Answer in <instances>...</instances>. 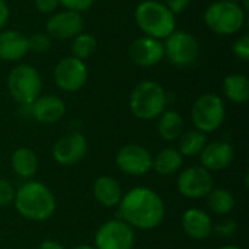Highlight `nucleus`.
Here are the masks:
<instances>
[{
    "label": "nucleus",
    "mask_w": 249,
    "mask_h": 249,
    "mask_svg": "<svg viewBox=\"0 0 249 249\" xmlns=\"http://www.w3.org/2000/svg\"><path fill=\"white\" fill-rule=\"evenodd\" d=\"M118 216L133 229L153 231L165 220L166 206L155 190L139 185L123 196L118 204Z\"/></svg>",
    "instance_id": "nucleus-1"
},
{
    "label": "nucleus",
    "mask_w": 249,
    "mask_h": 249,
    "mask_svg": "<svg viewBox=\"0 0 249 249\" xmlns=\"http://www.w3.org/2000/svg\"><path fill=\"white\" fill-rule=\"evenodd\" d=\"M13 206L25 220L45 222L54 214L57 201L45 184L29 179L16 190Z\"/></svg>",
    "instance_id": "nucleus-2"
},
{
    "label": "nucleus",
    "mask_w": 249,
    "mask_h": 249,
    "mask_svg": "<svg viewBox=\"0 0 249 249\" xmlns=\"http://www.w3.org/2000/svg\"><path fill=\"white\" fill-rule=\"evenodd\" d=\"M137 26L146 36L156 39H166L177 29L175 15L158 0H143L137 4L134 12Z\"/></svg>",
    "instance_id": "nucleus-3"
},
{
    "label": "nucleus",
    "mask_w": 249,
    "mask_h": 249,
    "mask_svg": "<svg viewBox=\"0 0 249 249\" xmlns=\"http://www.w3.org/2000/svg\"><path fill=\"white\" fill-rule=\"evenodd\" d=\"M166 104L168 96L162 85L149 79L134 86L128 101L131 114L143 121L156 120L166 109Z\"/></svg>",
    "instance_id": "nucleus-4"
},
{
    "label": "nucleus",
    "mask_w": 249,
    "mask_h": 249,
    "mask_svg": "<svg viewBox=\"0 0 249 249\" xmlns=\"http://www.w3.org/2000/svg\"><path fill=\"white\" fill-rule=\"evenodd\" d=\"M245 13V9L236 0H217L206 9L204 23L213 34L231 36L242 29Z\"/></svg>",
    "instance_id": "nucleus-5"
},
{
    "label": "nucleus",
    "mask_w": 249,
    "mask_h": 249,
    "mask_svg": "<svg viewBox=\"0 0 249 249\" xmlns=\"http://www.w3.org/2000/svg\"><path fill=\"white\" fill-rule=\"evenodd\" d=\"M7 89L15 102L22 107H29L41 95L42 80L34 66L19 64L7 76Z\"/></svg>",
    "instance_id": "nucleus-6"
},
{
    "label": "nucleus",
    "mask_w": 249,
    "mask_h": 249,
    "mask_svg": "<svg viewBox=\"0 0 249 249\" xmlns=\"http://www.w3.org/2000/svg\"><path fill=\"white\" fill-rule=\"evenodd\" d=\"M226 117V107L222 96L204 93L196 99L191 108V120L196 130L209 134L220 128Z\"/></svg>",
    "instance_id": "nucleus-7"
},
{
    "label": "nucleus",
    "mask_w": 249,
    "mask_h": 249,
    "mask_svg": "<svg viewBox=\"0 0 249 249\" xmlns=\"http://www.w3.org/2000/svg\"><path fill=\"white\" fill-rule=\"evenodd\" d=\"M165 57L175 67L184 69L193 66L200 55V45L194 35L187 31L175 29L163 44Z\"/></svg>",
    "instance_id": "nucleus-8"
},
{
    "label": "nucleus",
    "mask_w": 249,
    "mask_h": 249,
    "mask_svg": "<svg viewBox=\"0 0 249 249\" xmlns=\"http://www.w3.org/2000/svg\"><path fill=\"white\" fill-rule=\"evenodd\" d=\"M134 241V229L121 219H112L98 228L93 247L96 249H133Z\"/></svg>",
    "instance_id": "nucleus-9"
},
{
    "label": "nucleus",
    "mask_w": 249,
    "mask_h": 249,
    "mask_svg": "<svg viewBox=\"0 0 249 249\" xmlns=\"http://www.w3.org/2000/svg\"><path fill=\"white\" fill-rule=\"evenodd\" d=\"M177 188L179 194L190 200H201L214 188L212 172L200 166H190L179 172L177 178Z\"/></svg>",
    "instance_id": "nucleus-10"
},
{
    "label": "nucleus",
    "mask_w": 249,
    "mask_h": 249,
    "mask_svg": "<svg viewBox=\"0 0 249 249\" xmlns=\"http://www.w3.org/2000/svg\"><path fill=\"white\" fill-rule=\"evenodd\" d=\"M53 76L58 89L64 92H77L86 85L89 71L83 60L69 55L55 64Z\"/></svg>",
    "instance_id": "nucleus-11"
},
{
    "label": "nucleus",
    "mask_w": 249,
    "mask_h": 249,
    "mask_svg": "<svg viewBox=\"0 0 249 249\" xmlns=\"http://www.w3.org/2000/svg\"><path fill=\"white\" fill-rule=\"evenodd\" d=\"M153 155L142 144L130 143L118 149L115 155L117 168L130 177H143L152 171Z\"/></svg>",
    "instance_id": "nucleus-12"
},
{
    "label": "nucleus",
    "mask_w": 249,
    "mask_h": 249,
    "mask_svg": "<svg viewBox=\"0 0 249 249\" xmlns=\"http://www.w3.org/2000/svg\"><path fill=\"white\" fill-rule=\"evenodd\" d=\"M88 155V140L82 133L73 131L60 137L51 149V156L60 166H73Z\"/></svg>",
    "instance_id": "nucleus-13"
},
{
    "label": "nucleus",
    "mask_w": 249,
    "mask_h": 249,
    "mask_svg": "<svg viewBox=\"0 0 249 249\" xmlns=\"http://www.w3.org/2000/svg\"><path fill=\"white\" fill-rule=\"evenodd\" d=\"M83 29L85 19L82 13L69 9L54 12L45 23V32L55 39H73Z\"/></svg>",
    "instance_id": "nucleus-14"
},
{
    "label": "nucleus",
    "mask_w": 249,
    "mask_h": 249,
    "mask_svg": "<svg viewBox=\"0 0 249 249\" xmlns=\"http://www.w3.org/2000/svg\"><path fill=\"white\" fill-rule=\"evenodd\" d=\"M128 55L139 67H153L165 58L163 42L152 36H140L131 42Z\"/></svg>",
    "instance_id": "nucleus-15"
},
{
    "label": "nucleus",
    "mask_w": 249,
    "mask_h": 249,
    "mask_svg": "<svg viewBox=\"0 0 249 249\" xmlns=\"http://www.w3.org/2000/svg\"><path fill=\"white\" fill-rule=\"evenodd\" d=\"M198 156L204 169H207L209 172H220L228 169L233 163L235 150L229 142L214 140L207 143Z\"/></svg>",
    "instance_id": "nucleus-16"
},
{
    "label": "nucleus",
    "mask_w": 249,
    "mask_h": 249,
    "mask_svg": "<svg viewBox=\"0 0 249 249\" xmlns=\"http://www.w3.org/2000/svg\"><path fill=\"white\" fill-rule=\"evenodd\" d=\"M31 117L41 124H55L66 114V104L57 95H39L29 107Z\"/></svg>",
    "instance_id": "nucleus-17"
},
{
    "label": "nucleus",
    "mask_w": 249,
    "mask_h": 249,
    "mask_svg": "<svg viewBox=\"0 0 249 249\" xmlns=\"http://www.w3.org/2000/svg\"><path fill=\"white\" fill-rule=\"evenodd\" d=\"M181 225L185 235L194 241H206L213 235L214 231L212 216L198 207L187 209L181 217Z\"/></svg>",
    "instance_id": "nucleus-18"
},
{
    "label": "nucleus",
    "mask_w": 249,
    "mask_h": 249,
    "mask_svg": "<svg viewBox=\"0 0 249 249\" xmlns=\"http://www.w3.org/2000/svg\"><path fill=\"white\" fill-rule=\"evenodd\" d=\"M28 36L20 31L1 29L0 31V60L19 61L28 54Z\"/></svg>",
    "instance_id": "nucleus-19"
},
{
    "label": "nucleus",
    "mask_w": 249,
    "mask_h": 249,
    "mask_svg": "<svg viewBox=\"0 0 249 249\" xmlns=\"http://www.w3.org/2000/svg\"><path fill=\"white\" fill-rule=\"evenodd\" d=\"M92 193H93L95 200L107 209L118 207V204L124 196L123 187L118 182V179H115L114 177H109V175L98 177L93 181Z\"/></svg>",
    "instance_id": "nucleus-20"
},
{
    "label": "nucleus",
    "mask_w": 249,
    "mask_h": 249,
    "mask_svg": "<svg viewBox=\"0 0 249 249\" xmlns=\"http://www.w3.org/2000/svg\"><path fill=\"white\" fill-rule=\"evenodd\" d=\"M10 166L16 177L22 179H32L39 168V160L36 153L29 147H19L12 153Z\"/></svg>",
    "instance_id": "nucleus-21"
},
{
    "label": "nucleus",
    "mask_w": 249,
    "mask_h": 249,
    "mask_svg": "<svg viewBox=\"0 0 249 249\" xmlns=\"http://www.w3.org/2000/svg\"><path fill=\"white\" fill-rule=\"evenodd\" d=\"M158 133L165 142H175L185 131L184 118L175 109H165L158 118Z\"/></svg>",
    "instance_id": "nucleus-22"
},
{
    "label": "nucleus",
    "mask_w": 249,
    "mask_h": 249,
    "mask_svg": "<svg viewBox=\"0 0 249 249\" xmlns=\"http://www.w3.org/2000/svg\"><path fill=\"white\" fill-rule=\"evenodd\" d=\"M184 165V156L175 147H165L153 156L152 171H156L159 175L168 177L181 171Z\"/></svg>",
    "instance_id": "nucleus-23"
},
{
    "label": "nucleus",
    "mask_w": 249,
    "mask_h": 249,
    "mask_svg": "<svg viewBox=\"0 0 249 249\" xmlns=\"http://www.w3.org/2000/svg\"><path fill=\"white\" fill-rule=\"evenodd\" d=\"M222 89L225 96L233 104H247L249 99V79L247 74L232 73L223 79Z\"/></svg>",
    "instance_id": "nucleus-24"
},
{
    "label": "nucleus",
    "mask_w": 249,
    "mask_h": 249,
    "mask_svg": "<svg viewBox=\"0 0 249 249\" xmlns=\"http://www.w3.org/2000/svg\"><path fill=\"white\" fill-rule=\"evenodd\" d=\"M178 140H179L178 150L184 158L198 156L201 153V150L204 149V146L209 143L207 142V134H204V133H201V131H198L196 128L184 131Z\"/></svg>",
    "instance_id": "nucleus-25"
},
{
    "label": "nucleus",
    "mask_w": 249,
    "mask_h": 249,
    "mask_svg": "<svg viewBox=\"0 0 249 249\" xmlns=\"http://www.w3.org/2000/svg\"><path fill=\"white\" fill-rule=\"evenodd\" d=\"M206 198H207V206H209L210 212L217 216L229 214L235 209V204H236L233 194L226 188L214 187Z\"/></svg>",
    "instance_id": "nucleus-26"
},
{
    "label": "nucleus",
    "mask_w": 249,
    "mask_h": 249,
    "mask_svg": "<svg viewBox=\"0 0 249 249\" xmlns=\"http://www.w3.org/2000/svg\"><path fill=\"white\" fill-rule=\"evenodd\" d=\"M98 47V41L92 34L80 32L71 39V55L79 60H88Z\"/></svg>",
    "instance_id": "nucleus-27"
},
{
    "label": "nucleus",
    "mask_w": 249,
    "mask_h": 249,
    "mask_svg": "<svg viewBox=\"0 0 249 249\" xmlns=\"http://www.w3.org/2000/svg\"><path fill=\"white\" fill-rule=\"evenodd\" d=\"M51 47V36L47 32H34L28 38V48L34 53H47Z\"/></svg>",
    "instance_id": "nucleus-28"
},
{
    "label": "nucleus",
    "mask_w": 249,
    "mask_h": 249,
    "mask_svg": "<svg viewBox=\"0 0 249 249\" xmlns=\"http://www.w3.org/2000/svg\"><path fill=\"white\" fill-rule=\"evenodd\" d=\"M233 55L241 61H249V35L244 34L238 39H235L232 45Z\"/></svg>",
    "instance_id": "nucleus-29"
},
{
    "label": "nucleus",
    "mask_w": 249,
    "mask_h": 249,
    "mask_svg": "<svg viewBox=\"0 0 249 249\" xmlns=\"http://www.w3.org/2000/svg\"><path fill=\"white\" fill-rule=\"evenodd\" d=\"M15 194H16V188L13 187V184L9 182L7 179L0 178V209L13 204Z\"/></svg>",
    "instance_id": "nucleus-30"
},
{
    "label": "nucleus",
    "mask_w": 249,
    "mask_h": 249,
    "mask_svg": "<svg viewBox=\"0 0 249 249\" xmlns=\"http://www.w3.org/2000/svg\"><path fill=\"white\" fill-rule=\"evenodd\" d=\"M58 1H60V6H63L64 9L74 10L79 13L88 10L95 3V0H58Z\"/></svg>",
    "instance_id": "nucleus-31"
},
{
    "label": "nucleus",
    "mask_w": 249,
    "mask_h": 249,
    "mask_svg": "<svg viewBox=\"0 0 249 249\" xmlns=\"http://www.w3.org/2000/svg\"><path fill=\"white\" fill-rule=\"evenodd\" d=\"M34 4H35L36 10L44 15H53L60 7L58 0H34Z\"/></svg>",
    "instance_id": "nucleus-32"
},
{
    "label": "nucleus",
    "mask_w": 249,
    "mask_h": 249,
    "mask_svg": "<svg viewBox=\"0 0 249 249\" xmlns=\"http://www.w3.org/2000/svg\"><path fill=\"white\" fill-rule=\"evenodd\" d=\"M163 3H165V6L177 16V15L184 13V12L190 7L191 0H165Z\"/></svg>",
    "instance_id": "nucleus-33"
},
{
    "label": "nucleus",
    "mask_w": 249,
    "mask_h": 249,
    "mask_svg": "<svg viewBox=\"0 0 249 249\" xmlns=\"http://www.w3.org/2000/svg\"><path fill=\"white\" fill-rule=\"evenodd\" d=\"M213 232H217V233L222 235V236H232V235L236 232V223L232 222V220L223 222V223L214 226V231H213Z\"/></svg>",
    "instance_id": "nucleus-34"
},
{
    "label": "nucleus",
    "mask_w": 249,
    "mask_h": 249,
    "mask_svg": "<svg viewBox=\"0 0 249 249\" xmlns=\"http://www.w3.org/2000/svg\"><path fill=\"white\" fill-rule=\"evenodd\" d=\"M10 12H9V6L4 0H0V31L6 26L7 20H9Z\"/></svg>",
    "instance_id": "nucleus-35"
},
{
    "label": "nucleus",
    "mask_w": 249,
    "mask_h": 249,
    "mask_svg": "<svg viewBox=\"0 0 249 249\" xmlns=\"http://www.w3.org/2000/svg\"><path fill=\"white\" fill-rule=\"evenodd\" d=\"M38 249H66L60 242L53 241V239H45L39 244Z\"/></svg>",
    "instance_id": "nucleus-36"
},
{
    "label": "nucleus",
    "mask_w": 249,
    "mask_h": 249,
    "mask_svg": "<svg viewBox=\"0 0 249 249\" xmlns=\"http://www.w3.org/2000/svg\"><path fill=\"white\" fill-rule=\"evenodd\" d=\"M71 249H96L95 247H92V245H77V247H74V248Z\"/></svg>",
    "instance_id": "nucleus-37"
},
{
    "label": "nucleus",
    "mask_w": 249,
    "mask_h": 249,
    "mask_svg": "<svg viewBox=\"0 0 249 249\" xmlns=\"http://www.w3.org/2000/svg\"><path fill=\"white\" fill-rule=\"evenodd\" d=\"M217 249H242L241 247H236V245H223V247H220V248Z\"/></svg>",
    "instance_id": "nucleus-38"
}]
</instances>
